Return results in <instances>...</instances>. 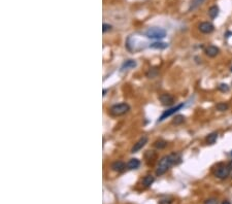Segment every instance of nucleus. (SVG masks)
Returning a JSON list of instances; mask_svg holds the SVG:
<instances>
[{
    "instance_id": "f257e3e1",
    "label": "nucleus",
    "mask_w": 232,
    "mask_h": 204,
    "mask_svg": "<svg viewBox=\"0 0 232 204\" xmlns=\"http://www.w3.org/2000/svg\"><path fill=\"white\" fill-rule=\"evenodd\" d=\"M181 162V156L177 154H170L168 156H164L161 158V160L158 163L156 174L157 175H163L171 166L174 164H177Z\"/></svg>"
},
{
    "instance_id": "f03ea898",
    "label": "nucleus",
    "mask_w": 232,
    "mask_h": 204,
    "mask_svg": "<svg viewBox=\"0 0 232 204\" xmlns=\"http://www.w3.org/2000/svg\"><path fill=\"white\" fill-rule=\"evenodd\" d=\"M130 110V106L128 103L123 102V103H119V104H115L113 105L112 107L109 108V113L114 116H120L127 113Z\"/></svg>"
},
{
    "instance_id": "7ed1b4c3",
    "label": "nucleus",
    "mask_w": 232,
    "mask_h": 204,
    "mask_svg": "<svg viewBox=\"0 0 232 204\" xmlns=\"http://www.w3.org/2000/svg\"><path fill=\"white\" fill-rule=\"evenodd\" d=\"M146 36L151 39H162L166 36V31L159 27H151L146 31Z\"/></svg>"
},
{
    "instance_id": "20e7f679",
    "label": "nucleus",
    "mask_w": 232,
    "mask_h": 204,
    "mask_svg": "<svg viewBox=\"0 0 232 204\" xmlns=\"http://www.w3.org/2000/svg\"><path fill=\"white\" fill-rule=\"evenodd\" d=\"M183 107H184V103H181V104H177V105H176V106H173V107H171V108H169V109L165 110V111H164V112L162 113V115H161V116L159 118V120H158V122H162V121H164L165 119L169 118L170 116L174 115V113L177 112L179 110H181Z\"/></svg>"
},
{
    "instance_id": "39448f33",
    "label": "nucleus",
    "mask_w": 232,
    "mask_h": 204,
    "mask_svg": "<svg viewBox=\"0 0 232 204\" xmlns=\"http://www.w3.org/2000/svg\"><path fill=\"white\" fill-rule=\"evenodd\" d=\"M230 171H231V169H230L229 166H221L216 170L215 175H216L218 178H220V179H225V178H227V177L229 176Z\"/></svg>"
},
{
    "instance_id": "423d86ee",
    "label": "nucleus",
    "mask_w": 232,
    "mask_h": 204,
    "mask_svg": "<svg viewBox=\"0 0 232 204\" xmlns=\"http://www.w3.org/2000/svg\"><path fill=\"white\" fill-rule=\"evenodd\" d=\"M198 29L201 33H204V34H210L215 30V26L210 22H202L200 23L199 26H198Z\"/></svg>"
},
{
    "instance_id": "0eeeda50",
    "label": "nucleus",
    "mask_w": 232,
    "mask_h": 204,
    "mask_svg": "<svg viewBox=\"0 0 232 204\" xmlns=\"http://www.w3.org/2000/svg\"><path fill=\"white\" fill-rule=\"evenodd\" d=\"M159 99H160V102L162 103V105H164V106H170L174 103L173 96L170 95V94H167V93L161 95L159 97Z\"/></svg>"
},
{
    "instance_id": "6e6552de",
    "label": "nucleus",
    "mask_w": 232,
    "mask_h": 204,
    "mask_svg": "<svg viewBox=\"0 0 232 204\" xmlns=\"http://www.w3.org/2000/svg\"><path fill=\"white\" fill-rule=\"evenodd\" d=\"M147 137H146V136L142 137V138H140L136 143H134L133 148L131 149V153H137V152H139V150L142 149L143 146L147 145Z\"/></svg>"
},
{
    "instance_id": "1a4fd4ad",
    "label": "nucleus",
    "mask_w": 232,
    "mask_h": 204,
    "mask_svg": "<svg viewBox=\"0 0 232 204\" xmlns=\"http://www.w3.org/2000/svg\"><path fill=\"white\" fill-rule=\"evenodd\" d=\"M219 53H220L219 48H217V46H215V45H208L207 48L205 49V54L208 57H211V58L216 57L218 54H219Z\"/></svg>"
},
{
    "instance_id": "9d476101",
    "label": "nucleus",
    "mask_w": 232,
    "mask_h": 204,
    "mask_svg": "<svg viewBox=\"0 0 232 204\" xmlns=\"http://www.w3.org/2000/svg\"><path fill=\"white\" fill-rule=\"evenodd\" d=\"M126 168L125 163L122 161H116L112 164V169L116 172H122Z\"/></svg>"
},
{
    "instance_id": "9b49d317",
    "label": "nucleus",
    "mask_w": 232,
    "mask_h": 204,
    "mask_svg": "<svg viewBox=\"0 0 232 204\" xmlns=\"http://www.w3.org/2000/svg\"><path fill=\"white\" fill-rule=\"evenodd\" d=\"M136 66V62L134 61V60H127L123 63L122 67H121V70L124 71V70H128L131 68H134Z\"/></svg>"
},
{
    "instance_id": "f8f14e48",
    "label": "nucleus",
    "mask_w": 232,
    "mask_h": 204,
    "mask_svg": "<svg viewBox=\"0 0 232 204\" xmlns=\"http://www.w3.org/2000/svg\"><path fill=\"white\" fill-rule=\"evenodd\" d=\"M140 165V161L138 159H130L127 163V168L128 169H137Z\"/></svg>"
},
{
    "instance_id": "ddd939ff",
    "label": "nucleus",
    "mask_w": 232,
    "mask_h": 204,
    "mask_svg": "<svg viewBox=\"0 0 232 204\" xmlns=\"http://www.w3.org/2000/svg\"><path fill=\"white\" fill-rule=\"evenodd\" d=\"M208 16L210 17L211 19H215L219 16V7L217 5H214L208 9Z\"/></svg>"
},
{
    "instance_id": "4468645a",
    "label": "nucleus",
    "mask_w": 232,
    "mask_h": 204,
    "mask_svg": "<svg viewBox=\"0 0 232 204\" xmlns=\"http://www.w3.org/2000/svg\"><path fill=\"white\" fill-rule=\"evenodd\" d=\"M154 182H155L154 176H152V175H147V176H144V177H143V185L147 188V187H151V186H152Z\"/></svg>"
},
{
    "instance_id": "2eb2a0df",
    "label": "nucleus",
    "mask_w": 232,
    "mask_h": 204,
    "mask_svg": "<svg viewBox=\"0 0 232 204\" xmlns=\"http://www.w3.org/2000/svg\"><path fill=\"white\" fill-rule=\"evenodd\" d=\"M203 2H204V0H191L189 11H194V9H196L197 7H199Z\"/></svg>"
},
{
    "instance_id": "dca6fc26",
    "label": "nucleus",
    "mask_w": 232,
    "mask_h": 204,
    "mask_svg": "<svg viewBox=\"0 0 232 204\" xmlns=\"http://www.w3.org/2000/svg\"><path fill=\"white\" fill-rule=\"evenodd\" d=\"M217 139H218V133L213 132V133H210V134H208V136L206 137V142L208 145H214V143L217 141Z\"/></svg>"
},
{
    "instance_id": "f3484780",
    "label": "nucleus",
    "mask_w": 232,
    "mask_h": 204,
    "mask_svg": "<svg viewBox=\"0 0 232 204\" xmlns=\"http://www.w3.org/2000/svg\"><path fill=\"white\" fill-rule=\"evenodd\" d=\"M168 46V45L166 42H154V43H151L150 45V48L152 49H159V50H163V49H166Z\"/></svg>"
},
{
    "instance_id": "a211bd4d",
    "label": "nucleus",
    "mask_w": 232,
    "mask_h": 204,
    "mask_svg": "<svg viewBox=\"0 0 232 204\" xmlns=\"http://www.w3.org/2000/svg\"><path fill=\"white\" fill-rule=\"evenodd\" d=\"M216 108L219 110V111H226V110L229 108V105L225 102H220L216 105Z\"/></svg>"
},
{
    "instance_id": "6ab92c4d",
    "label": "nucleus",
    "mask_w": 232,
    "mask_h": 204,
    "mask_svg": "<svg viewBox=\"0 0 232 204\" xmlns=\"http://www.w3.org/2000/svg\"><path fill=\"white\" fill-rule=\"evenodd\" d=\"M154 145H155V148H156V149H164V148H166L167 142H166V141H164V140H157V141L154 143Z\"/></svg>"
},
{
    "instance_id": "aec40b11",
    "label": "nucleus",
    "mask_w": 232,
    "mask_h": 204,
    "mask_svg": "<svg viewBox=\"0 0 232 204\" xmlns=\"http://www.w3.org/2000/svg\"><path fill=\"white\" fill-rule=\"evenodd\" d=\"M185 122V116H176V118H174L172 120V124H174V125H181V124H183Z\"/></svg>"
},
{
    "instance_id": "412c9836",
    "label": "nucleus",
    "mask_w": 232,
    "mask_h": 204,
    "mask_svg": "<svg viewBox=\"0 0 232 204\" xmlns=\"http://www.w3.org/2000/svg\"><path fill=\"white\" fill-rule=\"evenodd\" d=\"M218 90L223 93L229 92V86H228L227 83H220V85L218 86Z\"/></svg>"
},
{
    "instance_id": "4be33fe9",
    "label": "nucleus",
    "mask_w": 232,
    "mask_h": 204,
    "mask_svg": "<svg viewBox=\"0 0 232 204\" xmlns=\"http://www.w3.org/2000/svg\"><path fill=\"white\" fill-rule=\"evenodd\" d=\"M112 28H113V26L109 25V24H106V23H104V24L102 25V31H103V33H105L107 31H110V30H112Z\"/></svg>"
},
{
    "instance_id": "5701e85b",
    "label": "nucleus",
    "mask_w": 232,
    "mask_h": 204,
    "mask_svg": "<svg viewBox=\"0 0 232 204\" xmlns=\"http://www.w3.org/2000/svg\"><path fill=\"white\" fill-rule=\"evenodd\" d=\"M204 204H218V200L217 199H207L205 202H204Z\"/></svg>"
},
{
    "instance_id": "b1692460",
    "label": "nucleus",
    "mask_w": 232,
    "mask_h": 204,
    "mask_svg": "<svg viewBox=\"0 0 232 204\" xmlns=\"http://www.w3.org/2000/svg\"><path fill=\"white\" fill-rule=\"evenodd\" d=\"M171 199H162V200H160V202H159V204H171Z\"/></svg>"
},
{
    "instance_id": "393cba45",
    "label": "nucleus",
    "mask_w": 232,
    "mask_h": 204,
    "mask_svg": "<svg viewBox=\"0 0 232 204\" xmlns=\"http://www.w3.org/2000/svg\"><path fill=\"white\" fill-rule=\"evenodd\" d=\"M228 166H229V167H230V169L232 170V161H231V162H230L229 164H228Z\"/></svg>"
},
{
    "instance_id": "a878e982",
    "label": "nucleus",
    "mask_w": 232,
    "mask_h": 204,
    "mask_svg": "<svg viewBox=\"0 0 232 204\" xmlns=\"http://www.w3.org/2000/svg\"><path fill=\"white\" fill-rule=\"evenodd\" d=\"M222 204H231V203H230L229 201H224V202L222 203Z\"/></svg>"
},
{
    "instance_id": "bb28decb",
    "label": "nucleus",
    "mask_w": 232,
    "mask_h": 204,
    "mask_svg": "<svg viewBox=\"0 0 232 204\" xmlns=\"http://www.w3.org/2000/svg\"><path fill=\"white\" fill-rule=\"evenodd\" d=\"M230 70H231V72H232V67H231V69H230Z\"/></svg>"
},
{
    "instance_id": "cd10ccee",
    "label": "nucleus",
    "mask_w": 232,
    "mask_h": 204,
    "mask_svg": "<svg viewBox=\"0 0 232 204\" xmlns=\"http://www.w3.org/2000/svg\"><path fill=\"white\" fill-rule=\"evenodd\" d=\"M231 156H232V152H231Z\"/></svg>"
}]
</instances>
